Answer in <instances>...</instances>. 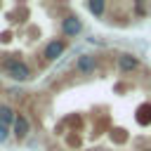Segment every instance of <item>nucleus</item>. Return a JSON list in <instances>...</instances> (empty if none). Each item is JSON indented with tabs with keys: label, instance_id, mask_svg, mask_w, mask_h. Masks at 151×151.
<instances>
[{
	"label": "nucleus",
	"instance_id": "nucleus-7",
	"mask_svg": "<svg viewBox=\"0 0 151 151\" xmlns=\"http://www.w3.org/2000/svg\"><path fill=\"white\" fill-rule=\"evenodd\" d=\"M17 113L19 111H14V106H9V104H0V123L2 125H7L9 130L14 127V123H17Z\"/></svg>",
	"mask_w": 151,
	"mask_h": 151
},
{
	"label": "nucleus",
	"instance_id": "nucleus-4",
	"mask_svg": "<svg viewBox=\"0 0 151 151\" xmlns=\"http://www.w3.org/2000/svg\"><path fill=\"white\" fill-rule=\"evenodd\" d=\"M139 57L137 54H132V52H120L118 57H116V68L125 76V73H134V71H139Z\"/></svg>",
	"mask_w": 151,
	"mask_h": 151
},
{
	"label": "nucleus",
	"instance_id": "nucleus-10",
	"mask_svg": "<svg viewBox=\"0 0 151 151\" xmlns=\"http://www.w3.org/2000/svg\"><path fill=\"white\" fill-rule=\"evenodd\" d=\"M144 151H151V149H144Z\"/></svg>",
	"mask_w": 151,
	"mask_h": 151
},
{
	"label": "nucleus",
	"instance_id": "nucleus-6",
	"mask_svg": "<svg viewBox=\"0 0 151 151\" xmlns=\"http://www.w3.org/2000/svg\"><path fill=\"white\" fill-rule=\"evenodd\" d=\"M12 134H14L17 142L28 139V134H31V118H28L26 113H17V123H14V127H12Z\"/></svg>",
	"mask_w": 151,
	"mask_h": 151
},
{
	"label": "nucleus",
	"instance_id": "nucleus-9",
	"mask_svg": "<svg viewBox=\"0 0 151 151\" xmlns=\"http://www.w3.org/2000/svg\"><path fill=\"white\" fill-rule=\"evenodd\" d=\"M9 134H12V130H9L7 125H2V123H0V144H5V142L9 139Z\"/></svg>",
	"mask_w": 151,
	"mask_h": 151
},
{
	"label": "nucleus",
	"instance_id": "nucleus-5",
	"mask_svg": "<svg viewBox=\"0 0 151 151\" xmlns=\"http://www.w3.org/2000/svg\"><path fill=\"white\" fill-rule=\"evenodd\" d=\"M73 68H76V73H80V76H92V73L97 71V57H94V54H85V52H83V54L76 59Z\"/></svg>",
	"mask_w": 151,
	"mask_h": 151
},
{
	"label": "nucleus",
	"instance_id": "nucleus-3",
	"mask_svg": "<svg viewBox=\"0 0 151 151\" xmlns=\"http://www.w3.org/2000/svg\"><path fill=\"white\" fill-rule=\"evenodd\" d=\"M59 31H61V38L68 40V38H78L85 31V26H83V21L76 14H64L59 19Z\"/></svg>",
	"mask_w": 151,
	"mask_h": 151
},
{
	"label": "nucleus",
	"instance_id": "nucleus-2",
	"mask_svg": "<svg viewBox=\"0 0 151 151\" xmlns=\"http://www.w3.org/2000/svg\"><path fill=\"white\" fill-rule=\"evenodd\" d=\"M66 47H68V40L66 38H50L45 45H42V59L45 61H57L59 57H64V52H66Z\"/></svg>",
	"mask_w": 151,
	"mask_h": 151
},
{
	"label": "nucleus",
	"instance_id": "nucleus-1",
	"mask_svg": "<svg viewBox=\"0 0 151 151\" xmlns=\"http://www.w3.org/2000/svg\"><path fill=\"white\" fill-rule=\"evenodd\" d=\"M0 71L9 78V80H14V83H28L31 78H33V68L24 61V59H19V57H0Z\"/></svg>",
	"mask_w": 151,
	"mask_h": 151
},
{
	"label": "nucleus",
	"instance_id": "nucleus-8",
	"mask_svg": "<svg viewBox=\"0 0 151 151\" xmlns=\"http://www.w3.org/2000/svg\"><path fill=\"white\" fill-rule=\"evenodd\" d=\"M85 9L90 14H94V19H104L109 5H106V0H90V2H85Z\"/></svg>",
	"mask_w": 151,
	"mask_h": 151
}]
</instances>
